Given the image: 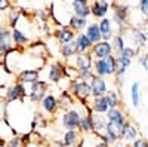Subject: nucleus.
<instances>
[{
	"instance_id": "47",
	"label": "nucleus",
	"mask_w": 148,
	"mask_h": 147,
	"mask_svg": "<svg viewBox=\"0 0 148 147\" xmlns=\"http://www.w3.org/2000/svg\"><path fill=\"white\" fill-rule=\"evenodd\" d=\"M24 147H28V146H24Z\"/></svg>"
},
{
	"instance_id": "19",
	"label": "nucleus",
	"mask_w": 148,
	"mask_h": 147,
	"mask_svg": "<svg viewBox=\"0 0 148 147\" xmlns=\"http://www.w3.org/2000/svg\"><path fill=\"white\" fill-rule=\"evenodd\" d=\"M82 132L79 129H71V131H65L62 135V143L65 144V147H79L80 141H82Z\"/></svg>"
},
{
	"instance_id": "39",
	"label": "nucleus",
	"mask_w": 148,
	"mask_h": 147,
	"mask_svg": "<svg viewBox=\"0 0 148 147\" xmlns=\"http://www.w3.org/2000/svg\"><path fill=\"white\" fill-rule=\"evenodd\" d=\"M5 147H24L21 135L18 134V135H15L14 138H10V140H9L6 144H5Z\"/></svg>"
},
{
	"instance_id": "6",
	"label": "nucleus",
	"mask_w": 148,
	"mask_h": 147,
	"mask_svg": "<svg viewBox=\"0 0 148 147\" xmlns=\"http://www.w3.org/2000/svg\"><path fill=\"white\" fill-rule=\"evenodd\" d=\"M27 52L30 54V57L36 58V59H40L43 63H46V59L49 57V51H47V46L40 42V40H36V42H31L28 46H27Z\"/></svg>"
},
{
	"instance_id": "37",
	"label": "nucleus",
	"mask_w": 148,
	"mask_h": 147,
	"mask_svg": "<svg viewBox=\"0 0 148 147\" xmlns=\"http://www.w3.org/2000/svg\"><path fill=\"white\" fill-rule=\"evenodd\" d=\"M95 77L93 68H83V70H77V79L84 80V82H90Z\"/></svg>"
},
{
	"instance_id": "29",
	"label": "nucleus",
	"mask_w": 148,
	"mask_h": 147,
	"mask_svg": "<svg viewBox=\"0 0 148 147\" xmlns=\"http://www.w3.org/2000/svg\"><path fill=\"white\" fill-rule=\"evenodd\" d=\"M88 19L86 18H80V17H76V15H71L70 17V19H68V27L71 28V30H74L77 34L79 33H82L86 27H88Z\"/></svg>"
},
{
	"instance_id": "2",
	"label": "nucleus",
	"mask_w": 148,
	"mask_h": 147,
	"mask_svg": "<svg viewBox=\"0 0 148 147\" xmlns=\"http://www.w3.org/2000/svg\"><path fill=\"white\" fill-rule=\"evenodd\" d=\"M70 92L80 103H89V100L92 98L90 83L80 79H74L70 82Z\"/></svg>"
},
{
	"instance_id": "30",
	"label": "nucleus",
	"mask_w": 148,
	"mask_h": 147,
	"mask_svg": "<svg viewBox=\"0 0 148 147\" xmlns=\"http://www.w3.org/2000/svg\"><path fill=\"white\" fill-rule=\"evenodd\" d=\"M79 131L82 132V135H88V134H92V132H93V125H92V112H89V113H86L84 116H82Z\"/></svg>"
},
{
	"instance_id": "24",
	"label": "nucleus",
	"mask_w": 148,
	"mask_h": 147,
	"mask_svg": "<svg viewBox=\"0 0 148 147\" xmlns=\"http://www.w3.org/2000/svg\"><path fill=\"white\" fill-rule=\"evenodd\" d=\"M89 107H90V110L93 113H98V115H107V112L110 110L105 97L92 98V100L89 101Z\"/></svg>"
},
{
	"instance_id": "22",
	"label": "nucleus",
	"mask_w": 148,
	"mask_h": 147,
	"mask_svg": "<svg viewBox=\"0 0 148 147\" xmlns=\"http://www.w3.org/2000/svg\"><path fill=\"white\" fill-rule=\"evenodd\" d=\"M130 37H132V42H133L135 48L141 49L148 42V31H145L142 28H132L130 30Z\"/></svg>"
},
{
	"instance_id": "1",
	"label": "nucleus",
	"mask_w": 148,
	"mask_h": 147,
	"mask_svg": "<svg viewBox=\"0 0 148 147\" xmlns=\"http://www.w3.org/2000/svg\"><path fill=\"white\" fill-rule=\"evenodd\" d=\"M65 68L67 66L61 61H53V63H49L46 66H43L40 68V77L42 75H46L45 82L47 83H59L65 77Z\"/></svg>"
},
{
	"instance_id": "23",
	"label": "nucleus",
	"mask_w": 148,
	"mask_h": 147,
	"mask_svg": "<svg viewBox=\"0 0 148 147\" xmlns=\"http://www.w3.org/2000/svg\"><path fill=\"white\" fill-rule=\"evenodd\" d=\"M93 61L95 58L92 57L90 52L88 54H77L74 58V66L77 70H83V68H92L93 67Z\"/></svg>"
},
{
	"instance_id": "46",
	"label": "nucleus",
	"mask_w": 148,
	"mask_h": 147,
	"mask_svg": "<svg viewBox=\"0 0 148 147\" xmlns=\"http://www.w3.org/2000/svg\"><path fill=\"white\" fill-rule=\"evenodd\" d=\"M147 55H148V48H147Z\"/></svg>"
},
{
	"instance_id": "17",
	"label": "nucleus",
	"mask_w": 148,
	"mask_h": 147,
	"mask_svg": "<svg viewBox=\"0 0 148 147\" xmlns=\"http://www.w3.org/2000/svg\"><path fill=\"white\" fill-rule=\"evenodd\" d=\"M15 135H18V131L9 124L8 119L0 120V144L5 146L10 138H14Z\"/></svg>"
},
{
	"instance_id": "7",
	"label": "nucleus",
	"mask_w": 148,
	"mask_h": 147,
	"mask_svg": "<svg viewBox=\"0 0 148 147\" xmlns=\"http://www.w3.org/2000/svg\"><path fill=\"white\" fill-rule=\"evenodd\" d=\"M105 117H107V120L110 122V124H113L114 126H117L119 131L125 126V124L129 120V119H127V115L123 112L120 107L110 108L108 112H107V115H105Z\"/></svg>"
},
{
	"instance_id": "34",
	"label": "nucleus",
	"mask_w": 148,
	"mask_h": 147,
	"mask_svg": "<svg viewBox=\"0 0 148 147\" xmlns=\"http://www.w3.org/2000/svg\"><path fill=\"white\" fill-rule=\"evenodd\" d=\"M130 100L133 107H139L141 103V85L139 82H133L130 86Z\"/></svg>"
},
{
	"instance_id": "26",
	"label": "nucleus",
	"mask_w": 148,
	"mask_h": 147,
	"mask_svg": "<svg viewBox=\"0 0 148 147\" xmlns=\"http://www.w3.org/2000/svg\"><path fill=\"white\" fill-rule=\"evenodd\" d=\"M59 52H61V57H62V59L65 61V63H70L71 59H74L76 55H77V49H76L74 40L70 42V43H65V45H61Z\"/></svg>"
},
{
	"instance_id": "35",
	"label": "nucleus",
	"mask_w": 148,
	"mask_h": 147,
	"mask_svg": "<svg viewBox=\"0 0 148 147\" xmlns=\"http://www.w3.org/2000/svg\"><path fill=\"white\" fill-rule=\"evenodd\" d=\"M0 45L14 46L12 45V28L8 26H0Z\"/></svg>"
},
{
	"instance_id": "38",
	"label": "nucleus",
	"mask_w": 148,
	"mask_h": 147,
	"mask_svg": "<svg viewBox=\"0 0 148 147\" xmlns=\"http://www.w3.org/2000/svg\"><path fill=\"white\" fill-rule=\"evenodd\" d=\"M8 110H9V103L6 100H0V120L8 119Z\"/></svg>"
},
{
	"instance_id": "32",
	"label": "nucleus",
	"mask_w": 148,
	"mask_h": 147,
	"mask_svg": "<svg viewBox=\"0 0 148 147\" xmlns=\"http://www.w3.org/2000/svg\"><path fill=\"white\" fill-rule=\"evenodd\" d=\"M111 45H113V52H114V55L121 54L123 49L126 48V42H125L123 34H114L113 39H111Z\"/></svg>"
},
{
	"instance_id": "27",
	"label": "nucleus",
	"mask_w": 148,
	"mask_h": 147,
	"mask_svg": "<svg viewBox=\"0 0 148 147\" xmlns=\"http://www.w3.org/2000/svg\"><path fill=\"white\" fill-rule=\"evenodd\" d=\"M76 98L71 95L70 91H62L59 94V98H58V103H59V108L62 110H68L71 108L73 106H76Z\"/></svg>"
},
{
	"instance_id": "11",
	"label": "nucleus",
	"mask_w": 148,
	"mask_h": 147,
	"mask_svg": "<svg viewBox=\"0 0 148 147\" xmlns=\"http://www.w3.org/2000/svg\"><path fill=\"white\" fill-rule=\"evenodd\" d=\"M73 15L86 18L90 17V0H71Z\"/></svg>"
},
{
	"instance_id": "44",
	"label": "nucleus",
	"mask_w": 148,
	"mask_h": 147,
	"mask_svg": "<svg viewBox=\"0 0 148 147\" xmlns=\"http://www.w3.org/2000/svg\"><path fill=\"white\" fill-rule=\"evenodd\" d=\"M139 63H141V66H142L144 70H148V55L139 57Z\"/></svg>"
},
{
	"instance_id": "13",
	"label": "nucleus",
	"mask_w": 148,
	"mask_h": 147,
	"mask_svg": "<svg viewBox=\"0 0 148 147\" xmlns=\"http://www.w3.org/2000/svg\"><path fill=\"white\" fill-rule=\"evenodd\" d=\"M108 10H110V3L107 0H92L90 2V15L96 19L105 18Z\"/></svg>"
},
{
	"instance_id": "9",
	"label": "nucleus",
	"mask_w": 148,
	"mask_h": 147,
	"mask_svg": "<svg viewBox=\"0 0 148 147\" xmlns=\"http://www.w3.org/2000/svg\"><path fill=\"white\" fill-rule=\"evenodd\" d=\"M92 57L95 59H104L110 55H113V45H111V42H105V40H101L92 46V51H90Z\"/></svg>"
},
{
	"instance_id": "31",
	"label": "nucleus",
	"mask_w": 148,
	"mask_h": 147,
	"mask_svg": "<svg viewBox=\"0 0 148 147\" xmlns=\"http://www.w3.org/2000/svg\"><path fill=\"white\" fill-rule=\"evenodd\" d=\"M113 15H116V17H119L120 19H123V21L127 22L129 15H130V9H129V6L123 5V3H114V5H113Z\"/></svg>"
},
{
	"instance_id": "3",
	"label": "nucleus",
	"mask_w": 148,
	"mask_h": 147,
	"mask_svg": "<svg viewBox=\"0 0 148 147\" xmlns=\"http://www.w3.org/2000/svg\"><path fill=\"white\" fill-rule=\"evenodd\" d=\"M27 97H28V91H27L25 85L14 82L8 86V94H6L5 100L9 104H12V103H24V100H25Z\"/></svg>"
},
{
	"instance_id": "45",
	"label": "nucleus",
	"mask_w": 148,
	"mask_h": 147,
	"mask_svg": "<svg viewBox=\"0 0 148 147\" xmlns=\"http://www.w3.org/2000/svg\"><path fill=\"white\" fill-rule=\"evenodd\" d=\"M145 24H147V26H148V15L145 17Z\"/></svg>"
},
{
	"instance_id": "40",
	"label": "nucleus",
	"mask_w": 148,
	"mask_h": 147,
	"mask_svg": "<svg viewBox=\"0 0 148 147\" xmlns=\"http://www.w3.org/2000/svg\"><path fill=\"white\" fill-rule=\"evenodd\" d=\"M10 9H12L10 0H0V14H2V12H9Z\"/></svg>"
},
{
	"instance_id": "41",
	"label": "nucleus",
	"mask_w": 148,
	"mask_h": 147,
	"mask_svg": "<svg viewBox=\"0 0 148 147\" xmlns=\"http://www.w3.org/2000/svg\"><path fill=\"white\" fill-rule=\"evenodd\" d=\"M130 147H148V140H145V138H136L130 144Z\"/></svg>"
},
{
	"instance_id": "25",
	"label": "nucleus",
	"mask_w": 148,
	"mask_h": 147,
	"mask_svg": "<svg viewBox=\"0 0 148 147\" xmlns=\"http://www.w3.org/2000/svg\"><path fill=\"white\" fill-rule=\"evenodd\" d=\"M84 34L88 36V39H89L93 45L102 40L101 30H99V24H98V22H90V24H88V27H86Z\"/></svg>"
},
{
	"instance_id": "4",
	"label": "nucleus",
	"mask_w": 148,
	"mask_h": 147,
	"mask_svg": "<svg viewBox=\"0 0 148 147\" xmlns=\"http://www.w3.org/2000/svg\"><path fill=\"white\" fill-rule=\"evenodd\" d=\"M47 89H49V83L45 80H37L36 83L28 86V100L31 103H40L43 98L47 95Z\"/></svg>"
},
{
	"instance_id": "43",
	"label": "nucleus",
	"mask_w": 148,
	"mask_h": 147,
	"mask_svg": "<svg viewBox=\"0 0 148 147\" xmlns=\"http://www.w3.org/2000/svg\"><path fill=\"white\" fill-rule=\"evenodd\" d=\"M14 46H5V45H0V63H3V59L6 57V54L9 52V49H12Z\"/></svg>"
},
{
	"instance_id": "36",
	"label": "nucleus",
	"mask_w": 148,
	"mask_h": 147,
	"mask_svg": "<svg viewBox=\"0 0 148 147\" xmlns=\"http://www.w3.org/2000/svg\"><path fill=\"white\" fill-rule=\"evenodd\" d=\"M105 100H107V104H108L110 108L120 107V94L117 91L108 89V92L105 94Z\"/></svg>"
},
{
	"instance_id": "10",
	"label": "nucleus",
	"mask_w": 148,
	"mask_h": 147,
	"mask_svg": "<svg viewBox=\"0 0 148 147\" xmlns=\"http://www.w3.org/2000/svg\"><path fill=\"white\" fill-rule=\"evenodd\" d=\"M53 36H55V39L59 45H65V43H70V42H73L74 39H76L77 33L74 30H71L68 26H59L53 31Z\"/></svg>"
},
{
	"instance_id": "5",
	"label": "nucleus",
	"mask_w": 148,
	"mask_h": 147,
	"mask_svg": "<svg viewBox=\"0 0 148 147\" xmlns=\"http://www.w3.org/2000/svg\"><path fill=\"white\" fill-rule=\"evenodd\" d=\"M37 80H40V70L37 68H22L15 75V82L22 83L25 86H30Z\"/></svg>"
},
{
	"instance_id": "12",
	"label": "nucleus",
	"mask_w": 148,
	"mask_h": 147,
	"mask_svg": "<svg viewBox=\"0 0 148 147\" xmlns=\"http://www.w3.org/2000/svg\"><path fill=\"white\" fill-rule=\"evenodd\" d=\"M40 107L42 110L49 115V116H53L58 110H59V103H58V98L52 94V92H47V95L43 98V100L40 101Z\"/></svg>"
},
{
	"instance_id": "18",
	"label": "nucleus",
	"mask_w": 148,
	"mask_h": 147,
	"mask_svg": "<svg viewBox=\"0 0 148 147\" xmlns=\"http://www.w3.org/2000/svg\"><path fill=\"white\" fill-rule=\"evenodd\" d=\"M99 30H101V36H102V40L105 42H111V39H113L114 36V26H113V21H111V18L105 17L102 19H99Z\"/></svg>"
},
{
	"instance_id": "42",
	"label": "nucleus",
	"mask_w": 148,
	"mask_h": 147,
	"mask_svg": "<svg viewBox=\"0 0 148 147\" xmlns=\"http://www.w3.org/2000/svg\"><path fill=\"white\" fill-rule=\"evenodd\" d=\"M139 10L144 17L148 15V0H139Z\"/></svg>"
},
{
	"instance_id": "15",
	"label": "nucleus",
	"mask_w": 148,
	"mask_h": 147,
	"mask_svg": "<svg viewBox=\"0 0 148 147\" xmlns=\"http://www.w3.org/2000/svg\"><path fill=\"white\" fill-rule=\"evenodd\" d=\"M79 147H111V146L102 140V137L99 135V134L92 132V134H88V135L82 137V141H80Z\"/></svg>"
},
{
	"instance_id": "28",
	"label": "nucleus",
	"mask_w": 148,
	"mask_h": 147,
	"mask_svg": "<svg viewBox=\"0 0 148 147\" xmlns=\"http://www.w3.org/2000/svg\"><path fill=\"white\" fill-rule=\"evenodd\" d=\"M108 124V120L105 117V115H98V113H93L92 112V125H93V132L96 134H101L104 132L105 126Z\"/></svg>"
},
{
	"instance_id": "8",
	"label": "nucleus",
	"mask_w": 148,
	"mask_h": 147,
	"mask_svg": "<svg viewBox=\"0 0 148 147\" xmlns=\"http://www.w3.org/2000/svg\"><path fill=\"white\" fill-rule=\"evenodd\" d=\"M119 135H120V140L125 141L127 144H132L136 138H139V131L136 128V125L133 124V122L127 120L125 126H123L120 131H119Z\"/></svg>"
},
{
	"instance_id": "33",
	"label": "nucleus",
	"mask_w": 148,
	"mask_h": 147,
	"mask_svg": "<svg viewBox=\"0 0 148 147\" xmlns=\"http://www.w3.org/2000/svg\"><path fill=\"white\" fill-rule=\"evenodd\" d=\"M10 79H15V75H12L3 66V63H0V86H8V85L14 83V80H10Z\"/></svg>"
},
{
	"instance_id": "20",
	"label": "nucleus",
	"mask_w": 148,
	"mask_h": 147,
	"mask_svg": "<svg viewBox=\"0 0 148 147\" xmlns=\"http://www.w3.org/2000/svg\"><path fill=\"white\" fill-rule=\"evenodd\" d=\"M101 137H102V140L105 141V143H108L110 146H114L119 140H120V135H119V128L117 126H114L113 124H107V126H105V129H104V132L101 134Z\"/></svg>"
},
{
	"instance_id": "21",
	"label": "nucleus",
	"mask_w": 148,
	"mask_h": 147,
	"mask_svg": "<svg viewBox=\"0 0 148 147\" xmlns=\"http://www.w3.org/2000/svg\"><path fill=\"white\" fill-rule=\"evenodd\" d=\"M74 43H76L77 54H88L92 51V46H93V43L88 39V36L84 33H79L76 39H74Z\"/></svg>"
},
{
	"instance_id": "14",
	"label": "nucleus",
	"mask_w": 148,
	"mask_h": 147,
	"mask_svg": "<svg viewBox=\"0 0 148 147\" xmlns=\"http://www.w3.org/2000/svg\"><path fill=\"white\" fill-rule=\"evenodd\" d=\"M30 43H31V37H30V36H27L18 27L12 28V45H14V48L21 49V51H22V49L27 48Z\"/></svg>"
},
{
	"instance_id": "16",
	"label": "nucleus",
	"mask_w": 148,
	"mask_h": 147,
	"mask_svg": "<svg viewBox=\"0 0 148 147\" xmlns=\"http://www.w3.org/2000/svg\"><path fill=\"white\" fill-rule=\"evenodd\" d=\"M89 83H90V89H92V98L105 97V94L108 92V85H107V82H105L104 77L95 76Z\"/></svg>"
}]
</instances>
